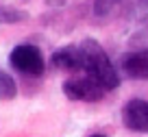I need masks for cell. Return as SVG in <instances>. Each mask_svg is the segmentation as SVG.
I'll list each match as a JSON object with an SVG mask.
<instances>
[{
	"label": "cell",
	"instance_id": "277c9868",
	"mask_svg": "<svg viewBox=\"0 0 148 137\" xmlns=\"http://www.w3.org/2000/svg\"><path fill=\"white\" fill-rule=\"evenodd\" d=\"M52 65L59 70H68V72H83L85 68V57L81 46H63L52 55Z\"/></svg>",
	"mask_w": 148,
	"mask_h": 137
},
{
	"label": "cell",
	"instance_id": "30bf717a",
	"mask_svg": "<svg viewBox=\"0 0 148 137\" xmlns=\"http://www.w3.org/2000/svg\"><path fill=\"white\" fill-rule=\"evenodd\" d=\"M142 2H144V5H146V7H148V0H142Z\"/></svg>",
	"mask_w": 148,
	"mask_h": 137
},
{
	"label": "cell",
	"instance_id": "52a82bcc",
	"mask_svg": "<svg viewBox=\"0 0 148 137\" xmlns=\"http://www.w3.org/2000/svg\"><path fill=\"white\" fill-rule=\"evenodd\" d=\"M18 94V85H15L13 76L7 74L5 70H0V100H11Z\"/></svg>",
	"mask_w": 148,
	"mask_h": 137
},
{
	"label": "cell",
	"instance_id": "9c48e42d",
	"mask_svg": "<svg viewBox=\"0 0 148 137\" xmlns=\"http://www.w3.org/2000/svg\"><path fill=\"white\" fill-rule=\"evenodd\" d=\"M26 20V13L24 11H18V9H11V7H0V22H22Z\"/></svg>",
	"mask_w": 148,
	"mask_h": 137
},
{
	"label": "cell",
	"instance_id": "8992f818",
	"mask_svg": "<svg viewBox=\"0 0 148 137\" xmlns=\"http://www.w3.org/2000/svg\"><path fill=\"white\" fill-rule=\"evenodd\" d=\"M122 70L131 78H148V48L126 55L122 59Z\"/></svg>",
	"mask_w": 148,
	"mask_h": 137
},
{
	"label": "cell",
	"instance_id": "8fae6325",
	"mask_svg": "<svg viewBox=\"0 0 148 137\" xmlns=\"http://www.w3.org/2000/svg\"><path fill=\"white\" fill-rule=\"evenodd\" d=\"M92 137H105V135H92Z\"/></svg>",
	"mask_w": 148,
	"mask_h": 137
},
{
	"label": "cell",
	"instance_id": "ba28073f",
	"mask_svg": "<svg viewBox=\"0 0 148 137\" xmlns=\"http://www.w3.org/2000/svg\"><path fill=\"white\" fill-rule=\"evenodd\" d=\"M120 2L122 0H94V13H96L98 18H105V15H109Z\"/></svg>",
	"mask_w": 148,
	"mask_h": 137
},
{
	"label": "cell",
	"instance_id": "7a4b0ae2",
	"mask_svg": "<svg viewBox=\"0 0 148 137\" xmlns=\"http://www.w3.org/2000/svg\"><path fill=\"white\" fill-rule=\"evenodd\" d=\"M63 94L72 100H85V102H96L107 94V89L92 76L83 72L81 76H74L63 83Z\"/></svg>",
	"mask_w": 148,
	"mask_h": 137
},
{
	"label": "cell",
	"instance_id": "3957f363",
	"mask_svg": "<svg viewBox=\"0 0 148 137\" xmlns=\"http://www.w3.org/2000/svg\"><path fill=\"white\" fill-rule=\"evenodd\" d=\"M9 61L18 72L28 74V76H39V74H44V68H46L39 48H37V46H31V44L15 46L11 57H9Z\"/></svg>",
	"mask_w": 148,
	"mask_h": 137
},
{
	"label": "cell",
	"instance_id": "5b68a950",
	"mask_svg": "<svg viewBox=\"0 0 148 137\" xmlns=\"http://www.w3.org/2000/svg\"><path fill=\"white\" fill-rule=\"evenodd\" d=\"M124 126L137 133H148V100H131L122 111Z\"/></svg>",
	"mask_w": 148,
	"mask_h": 137
},
{
	"label": "cell",
	"instance_id": "6da1fadb",
	"mask_svg": "<svg viewBox=\"0 0 148 137\" xmlns=\"http://www.w3.org/2000/svg\"><path fill=\"white\" fill-rule=\"evenodd\" d=\"M81 48H83V57H85L83 72L92 74L107 91L116 89L118 83H120V76H118L111 59L107 57V52L102 50V46L98 44V41H94V39H85L83 44H81Z\"/></svg>",
	"mask_w": 148,
	"mask_h": 137
}]
</instances>
